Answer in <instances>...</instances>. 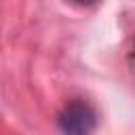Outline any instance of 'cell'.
Returning <instances> with one entry per match:
<instances>
[{"label": "cell", "instance_id": "cell-1", "mask_svg": "<svg viewBox=\"0 0 135 135\" xmlns=\"http://www.w3.org/2000/svg\"><path fill=\"white\" fill-rule=\"evenodd\" d=\"M57 122L63 135H91L97 127V114L91 103L74 99L63 105Z\"/></svg>", "mask_w": 135, "mask_h": 135}]
</instances>
